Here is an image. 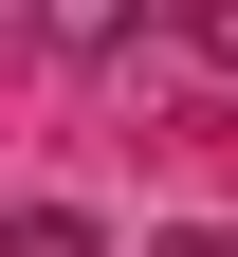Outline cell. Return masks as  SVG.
I'll list each match as a JSON object with an SVG mask.
<instances>
[{
    "label": "cell",
    "mask_w": 238,
    "mask_h": 257,
    "mask_svg": "<svg viewBox=\"0 0 238 257\" xmlns=\"http://www.w3.org/2000/svg\"><path fill=\"white\" fill-rule=\"evenodd\" d=\"M183 55H201V74H238V0H183Z\"/></svg>",
    "instance_id": "cell-3"
},
{
    "label": "cell",
    "mask_w": 238,
    "mask_h": 257,
    "mask_svg": "<svg viewBox=\"0 0 238 257\" xmlns=\"http://www.w3.org/2000/svg\"><path fill=\"white\" fill-rule=\"evenodd\" d=\"M0 257H110V239H92L74 202H19V220H0Z\"/></svg>",
    "instance_id": "cell-2"
},
{
    "label": "cell",
    "mask_w": 238,
    "mask_h": 257,
    "mask_svg": "<svg viewBox=\"0 0 238 257\" xmlns=\"http://www.w3.org/2000/svg\"><path fill=\"white\" fill-rule=\"evenodd\" d=\"M37 37L55 55H128V0H37Z\"/></svg>",
    "instance_id": "cell-1"
}]
</instances>
